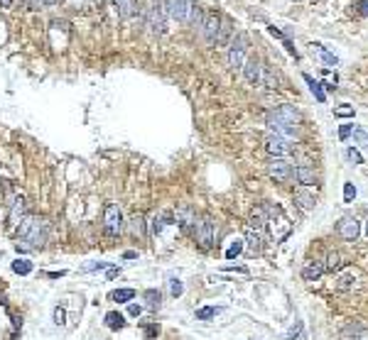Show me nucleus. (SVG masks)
<instances>
[{
	"instance_id": "1",
	"label": "nucleus",
	"mask_w": 368,
	"mask_h": 340,
	"mask_svg": "<svg viewBox=\"0 0 368 340\" xmlns=\"http://www.w3.org/2000/svg\"><path fill=\"white\" fill-rule=\"evenodd\" d=\"M20 242H17V250L20 247H30V250H40L47 245V238H49V223L40 216H25L20 220Z\"/></svg>"
},
{
	"instance_id": "2",
	"label": "nucleus",
	"mask_w": 368,
	"mask_h": 340,
	"mask_svg": "<svg viewBox=\"0 0 368 340\" xmlns=\"http://www.w3.org/2000/svg\"><path fill=\"white\" fill-rule=\"evenodd\" d=\"M135 12H140V20L145 22V27H150V32L160 37L165 34V22H167V12L162 8V0H145L143 5H138Z\"/></svg>"
},
{
	"instance_id": "3",
	"label": "nucleus",
	"mask_w": 368,
	"mask_h": 340,
	"mask_svg": "<svg viewBox=\"0 0 368 340\" xmlns=\"http://www.w3.org/2000/svg\"><path fill=\"white\" fill-rule=\"evenodd\" d=\"M263 208H265V213H268V225L273 228V238H275L278 242L285 240V238L292 232L290 220L285 218V210L280 208V206H275V203H265Z\"/></svg>"
},
{
	"instance_id": "4",
	"label": "nucleus",
	"mask_w": 368,
	"mask_h": 340,
	"mask_svg": "<svg viewBox=\"0 0 368 340\" xmlns=\"http://www.w3.org/2000/svg\"><path fill=\"white\" fill-rule=\"evenodd\" d=\"M248 47H250V37L245 32H238L231 39V44H228V56H226V61H228V66L231 69H243L245 64V52H248Z\"/></svg>"
},
{
	"instance_id": "5",
	"label": "nucleus",
	"mask_w": 368,
	"mask_h": 340,
	"mask_svg": "<svg viewBox=\"0 0 368 340\" xmlns=\"http://www.w3.org/2000/svg\"><path fill=\"white\" fill-rule=\"evenodd\" d=\"M125 228V220H123V213L115 203H106L103 208V230L108 238H118Z\"/></svg>"
},
{
	"instance_id": "6",
	"label": "nucleus",
	"mask_w": 368,
	"mask_h": 340,
	"mask_svg": "<svg viewBox=\"0 0 368 340\" xmlns=\"http://www.w3.org/2000/svg\"><path fill=\"white\" fill-rule=\"evenodd\" d=\"M214 235H216V223L211 216H204L201 220H197V228H194V240L199 242V247L206 252L211 250L214 245Z\"/></svg>"
},
{
	"instance_id": "7",
	"label": "nucleus",
	"mask_w": 368,
	"mask_h": 340,
	"mask_svg": "<svg viewBox=\"0 0 368 340\" xmlns=\"http://www.w3.org/2000/svg\"><path fill=\"white\" fill-rule=\"evenodd\" d=\"M268 174L270 179H275V181H280V184H285V181H290L292 179V164L285 159V157H273L268 162Z\"/></svg>"
},
{
	"instance_id": "8",
	"label": "nucleus",
	"mask_w": 368,
	"mask_h": 340,
	"mask_svg": "<svg viewBox=\"0 0 368 340\" xmlns=\"http://www.w3.org/2000/svg\"><path fill=\"white\" fill-rule=\"evenodd\" d=\"M175 220H177V225L182 228V232H194V228H197V213H194V208H191L189 203L177 206Z\"/></svg>"
},
{
	"instance_id": "9",
	"label": "nucleus",
	"mask_w": 368,
	"mask_h": 340,
	"mask_svg": "<svg viewBox=\"0 0 368 340\" xmlns=\"http://www.w3.org/2000/svg\"><path fill=\"white\" fill-rule=\"evenodd\" d=\"M336 232L344 238L346 242H356V238L361 235V223H358L354 216H346L336 223Z\"/></svg>"
},
{
	"instance_id": "10",
	"label": "nucleus",
	"mask_w": 368,
	"mask_h": 340,
	"mask_svg": "<svg viewBox=\"0 0 368 340\" xmlns=\"http://www.w3.org/2000/svg\"><path fill=\"white\" fill-rule=\"evenodd\" d=\"M189 0H162V8L167 12V17L177 22H187V15H189Z\"/></svg>"
},
{
	"instance_id": "11",
	"label": "nucleus",
	"mask_w": 368,
	"mask_h": 340,
	"mask_svg": "<svg viewBox=\"0 0 368 340\" xmlns=\"http://www.w3.org/2000/svg\"><path fill=\"white\" fill-rule=\"evenodd\" d=\"M265 150H268L270 157H287L292 152V144L290 140H285V137H280V135H268L265 137Z\"/></svg>"
},
{
	"instance_id": "12",
	"label": "nucleus",
	"mask_w": 368,
	"mask_h": 340,
	"mask_svg": "<svg viewBox=\"0 0 368 340\" xmlns=\"http://www.w3.org/2000/svg\"><path fill=\"white\" fill-rule=\"evenodd\" d=\"M219 27H221V17L216 12H209L204 17V22H201V37L209 44H214L216 42V34H219Z\"/></svg>"
},
{
	"instance_id": "13",
	"label": "nucleus",
	"mask_w": 368,
	"mask_h": 340,
	"mask_svg": "<svg viewBox=\"0 0 368 340\" xmlns=\"http://www.w3.org/2000/svg\"><path fill=\"white\" fill-rule=\"evenodd\" d=\"M245 252L250 254V257H256V254H260L263 250H265V238H263V232H256L253 228H248L245 230Z\"/></svg>"
},
{
	"instance_id": "14",
	"label": "nucleus",
	"mask_w": 368,
	"mask_h": 340,
	"mask_svg": "<svg viewBox=\"0 0 368 340\" xmlns=\"http://www.w3.org/2000/svg\"><path fill=\"white\" fill-rule=\"evenodd\" d=\"M243 76L248 83H260V76H263V64L258 56H248L243 64Z\"/></svg>"
},
{
	"instance_id": "15",
	"label": "nucleus",
	"mask_w": 368,
	"mask_h": 340,
	"mask_svg": "<svg viewBox=\"0 0 368 340\" xmlns=\"http://www.w3.org/2000/svg\"><path fill=\"white\" fill-rule=\"evenodd\" d=\"M295 179H297L304 188H309V186H314V184H317V174H314V169L309 164L295 166Z\"/></svg>"
},
{
	"instance_id": "16",
	"label": "nucleus",
	"mask_w": 368,
	"mask_h": 340,
	"mask_svg": "<svg viewBox=\"0 0 368 340\" xmlns=\"http://www.w3.org/2000/svg\"><path fill=\"white\" fill-rule=\"evenodd\" d=\"M250 228L256 232H265V228H268V213H265L263 206L253 208V213H250Z\"/></svg>"
},
{
	"instance_id": "17",
	"label": "nucleus",
	"mask_w": 368,
	"mask_h": 340,
	"mask_svg": "<svg viewBox=\"0 0 368 340\" xmlns=\"http://www.w3.org/2000/svg\"><path fill=\"white\" fill-rule=\"evenodd\" d=\"M25 218V198L20 196V198H15L12 201V206H10V218H8V225H17L20 220Z\"/></svg>"
},
{
	"instance_id": "18",
	"label": "nucleus",
	"mask_w": 368,
	"mask_h": 340,
	"mask_svg": "<svg viewBox=\"0 0 368 340\" xmlns=\"http://www.w3.org/2000/svg\"><path fill=\"white\" fill-rule=\"evenodd\" d=\"M363 333H366V326H361V323H348V326L339 333V340H358Z\"/></svg>"
},
{
	"instance_id": "19",
	"label": "nucleus",
	"mask_w": 368,
	"mask_h": 340,
	"mask_svg": "<svg viewBox=\"0 0 368 340\" xmlns=\"http://www.w3.org/2000/svg\"><path fill=\"white\" fill-rule=\"evenodd\" d=\"M295 203L300 206L302 210H312L314 206H317V198L309 194V191H304V188H300L297 194H295Z\"/></svg>"
},
{
	"instance_id": "20",
	"label": "nucleus",
	"mask_w": 368,
	"mask_h": 340,
	"mask_svg": "<svg viewBox=\"0 0 368 340\" xmlns=\"http://www.w3.org/2000/svg\"><path fill=\"white\" fill-rule=\"evenodd\" d=\"M322 274H324V264L322 262H309L304 269H302V279H304V282H317Z\"/></svg>"
},
{
	"instance_id": "21",
	"label": "nucleus",
	"mask_w": 368,
	"mask_h": 340,
	"mask_svg": "<svg viewBox=\"0 0 368 340\" xmlns=\"http://www.w3.org/2000/svg\"><path fill=\"white\" fill-rule=\"evenodd\" d=\"M113 8H115L121 20H128L135 12V0H113Z\"/></svg>"
},
{
	"instance_id": "22",
	"label": "nucleus",
	"mask_w": 368,
	"mask_h": 340,
	"mask_svg": "<svg viewBox=\"0 0 368 340\" xmlns=\"http://www.w3.org/2000/svg\"><path fill=\"white\" fill-rule=\"evenodd\" d=\"M231 34H234V25H231V20L221 17V27H219V34H216V42H214V44L223 47V44L231 39Z\"/></svg>"
},
{
	"instance_id": "23",
	"label": "nucleus",
	"mask_w": 368,
	"mask_h": 340,
	"mask_svg": "<svg viewBox=\"0 0 368 340\" xmlns=\"http://www.w3.org/2000/svg\"><path fill=\"white\" fill-rule=\"evenodd\" d=\"M354 284H356V274L354 272H344V274H339L334 279V289H339V291H348V289H354Z\"/></svg>"
},
{
	"instance_id": "24",
	"label": "nucleus",
	"mask_w": 368,
	"mask_h": 340,
	"mask_svg": "<svg viewBox=\"0 0 368 340\" xmlns=\"http://www.w3.org/2000/svg\"><path fill=\"white\" fill-rule=\"evenodd\" d=\"M302 78L307 81V86H309V91H312V96H314V98L319 100V103H326V93H324L322 83H319V81H314V78L309 76V74H302Z\"/></svg>"
},
{
	"instance_id": "25",
	"label": "nucleus",
	"mask_w": 368,
	"mask_h": 340,
	"mask_svg": "<svg viewBox=\"0 0 368 340\" xmlns=\"http://www.w3.org/2000/svg\"><path fill=\"white\" fill-rule=\"evenodd\" d=\"M260 83L268 88V91H275V88H278V76H275V71H273L270 66H263V76H260Z\"/></svg>"
},
{
	"instance_id": "26",
	"label": "nucleus",
	"mask_w": 368,
	"mask_h": 340,
	"mask_svg": "<svg viewBox=\"0 0 368 340\" xmlns=\"http://www.w3.org/2000/svg\"><path fill=\"white\" fill-rule=\"evenodd\" d=\"M341 264H344V257H341V252L332 250V252L326 254V264H324V272H334V269H339Z\"/></svg>"
},
{
	"instance_id": "27",
	"label": "nucleus",
	"mask_w": 368,
	"mask_h": 340,
	"mask_svg": "<svg viewBox=\"0 0 368 340\" xmlns=\"http://www.w3.org/2000/svg\"><path fill=\"white\" fill-rule=\"evenodd\" d=\"M106 326H108L111 330L125 328V318H123V313H118V311H111V313H106Z\"/></svg>"
},
{
	"instance_id": "28",
	"label": "nucleus",
	"mask_w": 368,
	"mask_h": 340,
	"mask_svg": "<svg viewBox=\"0 0 368 340\" xmlns=\"http://www.w3.org/2000/svg\"><path fill=\"white\" fill-rule=\"evenodd\" d=\"M111 299L115 304H130L135 299V289H115L111 294Z\"/></svg>"
},
{
	"instance_id": "29",
	"label": "nucleus",
	"mask_w": 368,
	"mask_h": 340,
	"mask_svg": "<svg viewBox=\"0 0 368 340\" xmlns=\"http://www.w3.org/2000/svg\"><path fill=\"white\" fill-rule=\"evenodd\" d=\"M312 52H317V54L322 56V61H324L326 66H339V59H336L332 52H326L322 44H312Z\"/></svg>"
},
{
	"instance_id": "30",
	"label": "nucleus",
	"mask_w": 368,
	"mask_h": 340,
	"mask_svg": "<svg viewBox=\"0 0 368 340\" xmlns=\"http://www.w3.org/2000/svg\"><path fill=\"white\" fill-rule=\"evenodd\" d=\"M143 299H145V304L150 308H160V306H162V294H160L157 289H147V291H143Z\"/></svg>"
},
{
	"instance_id": "31",
	"label": "nucleus",
	"mask_w": 368,
	"mask_h": 340,
	"mask_svg": "<svg viewBox=\"0 0 368 340\" xmlns=\"http://www.w3.org/2000/svg\"><path fill=\"white\" fill-rule=\"evenodd\" d=\"M204 17H206V15H204V10H201L199 5H194V3H191V5H189V15H187V22H191L194 27H201Z\"/></svg>"
},
{
	"instance_id": "32",
	"label": "nucleus",
	"mask_w": 368,
	"mask_h": 340,
	"mask_svg": "<svg viewBox=\"0 0 368 340\" xmlns=\"http://www.w3.org/2000/svg\"><path fill=\"white\" fill-rule=\"evenodd\" d=\"M145 218L138 213V216H133V220H130V230H133V235H140V238H145L147 232H145Z\"/></svg>"
},
{
	"instance_id": "33",
	"label": "nucleus",
	"mask_w": 368,
	"mask_h": 340,
	"mask_svg": "<svg viewBox=\"0 0 368 340\" xmlns=\"http://www.w3.org/2000/svg\"><path fill=\"white\" fill-rule=\"evenodd\" d=\"M12 272L27 277L30 272H32V262H30V260H15V262H12Z\"/></svg>"
},
{
	"instance_id": "34",
	"label": "nucleus",
	"mask_w": 368,
	"mask_h": 340,
	"mask_svg": "<svg viewBox=\"0 0 368 340\" xmlns=\"http://www.w3.org/2000/svg\"><path fill=\"white\" fill-rule=\"evenodd\" d=\"M216 313H221V308H219V306L199 308V311H197V321H209V318H214Z\"/></svg>"
},
{
	"instance_id": "35",
	"label": "nucleus",
	"mask_w": 368,
	"mask_h": 340,
	"mask_svg": "<svg viewBox=\"0 0 368 340\" xmlns=\"http://www.w3.org/2000/svg\"><path fill=\"white\" fill-rule=\"evenodd\" d=\"M243 252V240H234L228 245V250H226V260H234L238 254Z\"/></svg>"
},
{
	"instance_id": "36",
	"label": "nucleus",
	"mask_w": 368,
	"mask_h": 340,
	"mask_svg": "<svg viewBox=\"0 0 368 340\" xmlns=\"http://www.w3.org/2000/svg\"><path fill=\"white\" fill-rule=\"evenodd\" d=\"M354 140H356V144H361V147L368 150V130L366 128H356V130H354Z\"/></svg>"
},
{
	"instance_id": "37",
	"label": "nucleus",
	"mask_w": 368,
	"mask_h": 340,
	"mask_svg": "<svg viewBox=\"0 0 368 340\" xmlns=\"http://www.w3.org/2000/svg\"><path fill=\"white\" fill-rule=\"evenodd\" d=\"M346 159H348L351 164H363V157H361V152H358L356 147H348V150H346Z\"/></svg>"
},
{
	"instance_id": "38",
	"label": "nucleus",
	"mask_w": 368,
	"mask_h": 340,
	"mask_svg": "<svg viewBox=\"0 0 368 340\" xmlns=\"http://www.w3.org/2000/svg\"><path fill=\"white\" fill-rule=\"evenodd\" d=\"M334 115L336 118H354V105H339V108H334Z\"/></svg>"
},
{
	"instance_id": "39",
	"label": "nucleus",
	"mask_w": 368,
	"mask_h": 340,
	"mask_svg": "<svg viewBox=\"0 0 368 340\" xmlns=\"http://www.w3.org/2000/svg\"><path fill=\"white\" fill-rule=\"evenodd\" d=\"M354 198H356V186H354L351 181H346V184H344V201H346V203H351Z\"/></svg>"
},
{
	"instance_id": "40",
	"label": "nucleus",
	"mask_w": 368,
	"mask_h": 340,
	"mask_svg": "<svg viewBox=\"0 0 368 340\" xmlns=\"http://www.w3.org/2000/svg\"><path fill=\"white\" fill-rule=\"evenodd\" d=\"M182 291H184L182 282H179V279H169V294L177 299V296H182Z\"/></svg>"
},
{
	"instance_id": "41",
	"label": "nucleus",
	"mask_w": 368,
	"mask_h": 340,
	"mask_svg": "<svg viewBox=\"0 0 368 340\" xmlns=\"http://www.w3.org/2000/svg\"><path fill=\"white\" fill-rule=\"evenodd\" d=\"M300 330H302V323H295V326H292V328L287 330L285 335H282V340H292V338H297V335H300Z\"/></svg>"
},
{
	"instance_id": "42",
	"label": "nucleus",
	"mask_w": 368,
	"mask_h": 340,
	"mask_svg": "<svg viewBox=\"0 0 368 340\" xmlns=\"http://www.w3.org/2000/svg\"><path fill=\"white\" fill-rule=\"evenodd\" d=\"M54 323L56 326H64V323H67V313H64V308H59V306L54 308Z\"/></svg>"
},
{
	"instance_id": "43",
	"label": "nucleus",
	"mask_w": 368,
	"mask_h": 340,
	"mask_svg": "<svg viewBox=\"0 0 368 340\" xmlns=\"http://www.w3.org/2000/svg\"><path fill=\"white\" fill-rule=\"evenodd\" d=\"M108 267H111L108 262H93V264H86L84 272H96V269H108Z\"/></svg>"
},
{
	"instance_id": "44",
	"label": "nucleus",
	"mask_w": 368,
	"mask_h": 340,
	"mask_svg": "<svg viewBox=\"0 0 368 340\" xmlns=\"http://www.w3.org/2000/svg\"><path fill=\"white\" fill-rule=\"evenodd\" d=\"M356 10H358V15L368 17V0H358V3H356Z\"/></svg>"
},
{
	"instance_id": "45",
	"label": "nucleus",
	"mask_w": 368,
	"mask_h": 340,
	"mask_svg": "<svg viewBox=\"0 0 368 340\" xmlns=\"http://www.w3.org/2000/svg\"><path fill=\"white\" fill-rule=\"evenodd\" d=\"M351 132H354L351 125H341V128H339V137H341V140H348V135H351Z\"/></svg>"
},
{
	"instance_id": "46",
	"label": "nucleus",
	"mask_w": 368,
	"mask_h": 340,
	"mask_svg": "<svg viewBox=\"0 0 368 340\" xmlns=\"http://www.w3.org/2000/svg\"><path fill=\"white\" fill-rule=\"evenodd\" d=\"M145 335H147V338H155V335H160V326H145Z\"/></svg>"
},
{
	"instance_id": "47",
	"label": "nucleus",
	"mask_w": 368,
	"mask_h": 340,
	"mask_svg": "<svg viewBox=\"0 0 368 340\" xmlns=\"http://www.w3.org/2000/svg\"><path fill=\"white\" fill-rule=\"evenodd\" d=\"M128 313H130V316H133V318H138V316H140V313H143V308L138 306V304H130V306H128Z\"/></svg>"
},
{
	"instance_id": "48",
	"label": "nucleus",
	"mask_w": 368,
	"mask_h": 340,
	"mask_svg": "<svg viewBox=\"0 0 368 340\" xmlns=\"http://www.w3.org/2000/svg\"><path fill=\"white\" fill-rule=\"evenodd\" d=\"M25 10H34V5H37V0H23Z\"/></svg>"
},
{
	"instance_id": "49",
	"label": "nucleus",
	"mask_w": 368,
	"mask_h": 340,
	"mask_svg": "<svg viewBox=\"0 0 368 340\" xmlns=\"http://www.w3.org/2000/svg\"><path fill=\"white\" fill-rule=\"evenodd\" d=\"M12 5H15V0H0V8H5V10H10Z\"/></svg>"
},
{
	"instance_id": "50",
	"label": "nucleus",
	"mask_w": 368,
	"mask_h": 340,
	"mask_svg": "<svg viewBox=\"0 0 368 340\" xmlns=\"http://www.w3.org/2000/svg\"><path fill=\"white\" fill-rule=\"evenodd\" d=\"M118 274H121L118 267H108V279H113V277H118Z\"/></svg>"
},
{
	"instance_id": "51",
	"label": "nucleus",
	"mask_w": 368,
	"mask_h": 340,
	"mask_svg": "<svg viewBox=\"0 0 368 340\" xmlns=\"http://www.w3.org/2000/svg\"><path fill=\"white\" fill-rule=\"evenodd\" d=\"M270 30V34H273V37H278V39H285V34L280 32V30H275V27H268Z\"/></svg>"
},
{
	"instance_id": "52",
	"label": "nucleus",
	"mask_w": 368,
	"mask_h": 340,
	"mask_svg": "<svg viewBox=\"0 0 368 340\" xmlns=\"http://www.w3.org/2000/svg\"><path fill=\"white\" fill-rule=\"evenodd\" d=\"M37 3H42V5H54L56 0H37Z\"/></svg>"
},
{
	"instance_id": "53",
	"label": "nucleus",
	"mask_w": 368,
	"mask_h": 340,
	"mask_svg": "<svg viewBox=\"0 0 368 340\" xmlns=\"http://www.w3.org/2000/svg\"><path fill=\"white\" fill-rule=\"evenodd\" d=\"M366 238H368V223H366Z\"/></svg>"
}]
</instances>
